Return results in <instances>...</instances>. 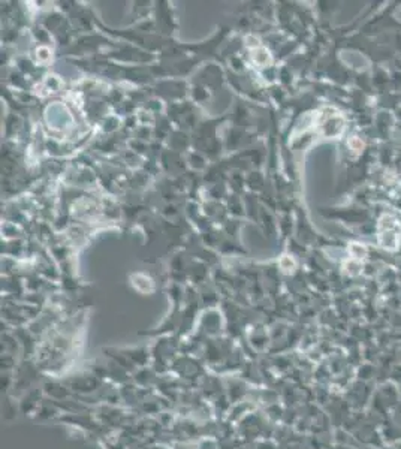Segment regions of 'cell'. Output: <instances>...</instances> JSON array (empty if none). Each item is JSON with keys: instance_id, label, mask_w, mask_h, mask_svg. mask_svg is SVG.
Instances as JSON below:
<instances>
[]
</instances>
